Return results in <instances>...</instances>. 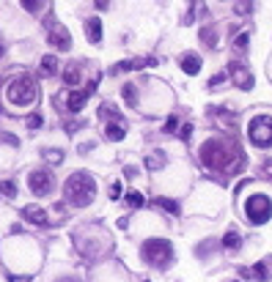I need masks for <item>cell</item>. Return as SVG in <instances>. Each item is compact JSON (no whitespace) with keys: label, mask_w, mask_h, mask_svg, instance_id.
Returning a JSON list of instances; mask_svg holds the SVG:
<instances>
[{"label":"cell","mask_w":272,"mask_h":282,"mask_svg":"<svg viewBox=\"0 0 272 282\" xmlns=\"http://www.w3.org/2000/svg\"><path fill=\"white\" fill-rule=\"evenodd\" d=\"M228 74H231V80L237 83V88H242V90H250L253 88V77H250V71L245 69L242 63H231Z\"/></svg>","instance_id":"10"},{"label":"cell","mask_w":272,"mask_h":282,"mask_svg":"<svg viewBox=\"0 0 272 282\" xmlns=\"http://www.w3.org/2000/svg\"><path fill=\"white\" fill-rule=\"evenodd\" d=\"M247 140L256 148H272V118L270 115H256L247 124Z\"/></svg>","instance_id":"5"},{"label":"cell","mask_w":272,"mask_h":282,"mask_svg":"<svg viewBox=\"0 0 272 282\" xmlns=\"http://www.w3.org/2000/svg\"><path fill=\"white\" fill-rule=\"evenodd\" d=\"M146 167H148V170H157V167H162V153H157V156H148V159H146Z\"/></svg>","instance_id":"28"},{"label":"cell","mask_w":272,"mask_h":282,"mask_svg":"<svg viewBox=\"0 0 272 282\" xmlns=\"http://www.w3.org/2000/svg\"><path fill=\"white\" fill-rule=\"evenodd\" d=\"M225 80H228V74H217V77H212V88H215V85H220V83H225Z\"/></svg>","instance_id":"32"},{"label":"cell","mask_w":272,"mask_h":282,"mask_svg":"<svg viewBox=\"0 0 272 282\" xmlns=\"http://www.w3.org/2000/svg\"><path fill=\"white\" fill-rule=\"evenodd\" d=\"M190 134H193V126H190V124H184V126H181V137L187 140Z\"/></svg>","instance_id":"33"},{"label":"cell","mask_w":272,"mask_h":282,"mask_svg":"<svg viewBox=\"0 0 272 282\" xmlns=\"http://www.w3.org/2000/svg\"><path fill=\"white\" fill-rule=\"evenodd\" d=\"M143 282H148V280H143Z\"/></svg>","instance_id":"41"},{"label":"cell","mask_w":272,"mask_h":282,"mask_svg":"<svg viewBox=\"0 0 272 282\" xmlns=\"http://www.w3.org/2000/svg\"><path fill=\"white\" fill-rule=\"evenodd\" d=\"M154 206H162L168 214H179V203L171 200V197H157V200H154Z\"/></svg>","instance_id":"20"},{"label":"cell","mask_w":272,"mask_h":282,"mask_svg":"<svg viewBox=\"0 0 272 282\" xmlns=\"http://www.w3.org/2000/svg\"><path fill=\"white\" fill-rule=\"evenodd\" d=\"M253 277L256 280H272V255H267V258H261V260L256 263V266L250 268Z\"/></svg>","instance_id":"12"},{"label":"cell","mask_w":272,"mask_h":282,"mask_svg":"<svg viewBox=\"0 0 272 282\" xmlns=\"http://www.w3.org/2000/svg\"><path fill=\"white\" fill-rule=\"evenodd\" d=\"M85 36H88L91 44L102 42V20H99V17H91V20L85 22Z\"/></svg>","instance_id":"13"},{"label":"cell","mask_w":272,"mask_h":282,"mask_svg":"<svg viewBox=\"0 0 272 282\" xmlns=\"http://www.w3.org/2000/svg\"><path fill=\"white\" fill-rule=\"evenodd\" d=\"M63 197H66V203H72L77 208L91 206L94 197H97V181H94V175L85 170L72 173L69 178H66V184H63Z\"/></svg>","instance_id":"2"},{"label":"cell","mask_w":272,"mask_h":282,"mask_svg":"<svg viewBox=\"0 0 272 282\" xmlns=\"http://www.w3.org/2000/svg\"><path fill=\"white\" fill-rule=\"evenodd\" d=\"M3 140H6L8 145H17V137H14V134H6V137H3Z\"/></svg>","instance_id":"36"},{"label":"cell","mask_w":272,"mask_h":282,"mask_svg":"<svg viewBox=\"0 0 272 282\" xmlns=\"http://www.w3.org/2000/svg\"><path fill=\"white\" fill-rule=\"evenodd\" d=\"M245 214L253 225H264L272 219V200L267 195H250L245 200Z\"/></svg>","instance_id":"6"},{"label":"cell","mask_w":272,"mask_h":282,"mask_svg":"<svg viewBox=\"0 0 272 282\" xmlns=\"http://www.w3.org/2000/svg\"><path fill=\"white\" fill-rule=\"evenodd\" d=\"M39 69H42V77H52L58 71V58L55 55H44L42 63H39Z\"/></svg>","instance_id":"17"},{"label":"cell","mask_w":272,"mask_h":282,"mask_svg":"<svg viewBox=\"0 0 272 282\" xmlns=\"http://www.w3.org/2000/svg\"><path fill=\"white\" fill-rule=\"evenodd\" d=\"M44 30H47V44L49 47H55V49H66L72 47V36H69V30L63 28L61 22L55 20V17H49L47 22H44Z\"/></svg>","instance_id":"7"},{"label":"cell","mask_w":272,"mask_h":282,"mask_svg":"<svg viewBox=\"0 0 272 282\" xmlns=\"http://www.w3.org/2000/svg\"><path fill=\"white\" fill-rule=\"evenodd\" d=\"M105 134H107V140H124V134H126V126L121 124V121H107V126H105Z\"/></svg>","instance_id":"16"},{"label":"cell","mask_w":272,"mask_h":282,"mask_svg":"<svg viewBox=\"0 0 272 282\" xmlns=\"http://www.w3.org/2000/svg\"><path fill=\"white\" fill-rule=\"evenodd\" d=\"M181 71H184V74H198V71H201V58L193 55V52L184 55L181 58Z\"/></svg>","instance_id":"15"},{"label":"cell","mask_w":272,"mask_h":282,"mask_svg":"<svg viewBox=\"0 0 272 282\" xmlns=\"http://www.w3.org/2000/svg\"><path fill=\"white\" fill-rule=\"evenodd\" d=\"M36 96H39V88H36V80L30 74H20L6 85V99L14 107H28L36 102Z\"/></svg>","instance_id":"3"},{"label":"cell","mask_w":272,"mask_h":282,"mask_svg":"<svg viewBox=\"0 0 272 282\" xmlns=\"http://www.w3.org/2000/svg\"><path fill=\"white\" fill-rule=\"evenodd\" d=\"M201 162L209 170H220V173H237L242 167V153L231 151L223 140H206L201 145Z\"/></svg>","instance_id":"1"},{"label":"cell","mask_w":272,"mask_h":282,"mask_svg":"<svg viewBox=\"0 0 272 282\" xmlns=\"http://www.w3.org/2000/svg\"><path fill=\"white\" fill-rule=\"evenodd\" d=\"M80 126H83V124H80V121H74V124H69V121H66V131H77V129H80Z\"/></svg>","instance_id":"34"},{"label":"cell","mask_w":272,"mask_h":282,"mask_svg":"<svg viewBox=\"0 0 272 282\" xmlns=\"http://www.w3.org/2000/svg\"><path fill=\"white\" fill-rule=\"evenodd\" d=\"M176 129H179V118L171 115V118L165 121V126H162V131H168V134H171V131H176Z\"/></svg>","instance_id":"27"},{"label":"cell","mask_w":272,"mask_h":282,"mask_svg":"<svg viewBox=\"0 0 272 282\" xmlns=\"http://www.w3.org/2000/svg\"><path fill=\"white\" fill-rule=\"evenodd\" d=\"M264 173H270V175H272V165H264Z\"/></svg>","instance_id":"38"},{"label":"cell","mask_w":272,"mask_h":282,"mask_svg":"<svg viewBox=\"0 0 272 282\" xmlns=\"http://www.w3.org/2000/svg\"><path fill=\"white\" fill-rule=\"evenodd\" d=\"M0 195H6L8 200L17 197V186H14V181H3V184H0Z\"/></svg>","instance_id":"25"},{"label":"cell","mask_w":272,"mask_h":282,"mask_svg":"<svg viewBox=\"0 0 272 282\" xmlns=\"http://www.w3.org/2000/svg\"><path fill=\"white\" fill-rule=\"evenodd\" d=\"M63 83H66V85H77V83H80V71H77V66H66V69H63Z\"/></svg>","instance_id":"21"},{"label":"cell","mask_w":272,"mask_h":282,"mask_svg":"<svg viewBox=\"0 0 272 282\" xmlns=\"http://www.w3.org/2000/svg\"><path fill=\"white\" fill-rule=\"evenodd\" d=\"M126 206H129V208H140V206H143V195H140V192H135V189H132V192H126Z\"/></svg>","instance_id":"22"},{"label":"cell","mask_w":272,"mask_h":282,"mask_svg":"<svg viewBox=\"0 0 272 282\" xmlns=\"http://www.w3.org/2000/svg\"><path fill=\"white\" fill-rule=\"evenodd\" d=\"M107 195H110V200H119L121 197V184H119V181H113V184H110Z\"/></svg>","instance_id":"30"},{"label":"cell","mask_w":272,"mask_h":282,"mask_svg":"<svg viewBox=\"0 0 272 282\" xmlns=\"http://www.w3.org/2000/svg\"><path fill=\"white\" fill-rule=\"evenodd\" d=\"M143 260L148 263V266H157V268H165L168 263H171V258H173V247H171V241L165 239H148L143 241Z\"/></svg>","instance_id":"4"},{"label":"cell","mask_w":272,"mask_h":282,"mask_svg":"<svg viewBox=\"0 0 272 282\" xmlns=\"http://www.w3.org/2000/svg\"><path fill=\"white\" fill-rule=\"evenodd\" d=\"M52 175H49L47 170H33L28 175V186H30V192L36 195V197H44V195H49L52 192Z\"/></svg>","instance_id":"8"},{"label":"cell","mask_w":272,"mask_h":282,"mask_svg":"<svg viewBox=\"0 0 272 282\" xmlns=\"http://www.w3.org/2000/svg\"><path fill=\"white\" fill-rule=\"evenodd\" d=\"M247 42H250V36H247V33H239L237 39H234V47H237V49H245V47H247Z\"/></svg>","instance_id":"29"},{"label":"cell","mask_w":272,"mask_h":282,"mask_svg":"<svg viewBox=\"0 0 272 282\" xmlns=\"http://www.w3.org/2000/svg\"><path fill=\"white\" fill-rule=\"evenodd\" d=\"M85 102H88V93H83V90H69V96H66L69 112H80L85 107Z\"/></svg>","instance_id":"14"},{"label":"cell","mask_w":272,"mask_h":282,"mask_svg":"<svg viewBox=\"0 0 272 282\" xmlns=\"http://www.w3.org/2000/svg\"><path fill=\"white\" fill-rule=\"evenodd\" d=\"M22 217H25V222H30V225H47V211H44L42 206H25L22 208Z\"/></svg>","instance_id":"11"},{"label":"cell","mask_w":272,"mask_h":282,"mask_svg":"<svg viewBox=\"0 0 272 282\" xmlns=\"http://www.w3.org/2000/svg\"><path fill=\"white\" fill-rule=\"evenodd\" d=\"M121 93H124V102L129 104V107H135V104H138V88H135L132 83H126L124 88H121Z\"/></svg>","instance_id":"19"},{"label":"cell","mask_w":272,"mask_h":282,"mask_svg":"<svg viewBox=\"0 0 272 282\" xmlns=\"http://www.w3.org/2000/svg\"><path fill=\"white\" fill-rule=\"evenodd\" d=\"M231 282H237V280H231Z\"/></svg>","instance_id":"40"},{"label":"cell","mask_w":272,"mask_h":282,"mask_svg":"<svg viewBox=\"0 0 272 282\" xmlns=\"http://www.w3.org/2000/svg\"><path fill=\"white\" fill-rule=\"evenodd\" d=\"M107 3H110V0H97V8H107Z\"/></svg>","instance_id":"37"},{"label":"cell","mask_w":272,"mask_h":282,"mask_svg":"<svg viewBox=\"0 0 272 282\" xmlns=\"http://www.w3.org/2000/svg\"><path fill=\"white\" fill-rule=\"evenodd\" d=\"M42 6H44V0H22V8H25V11H30V14H36Z\"/></svg>","instance_id":"26"},{"label":"cell","mask_w":272,"mask_h":282,"mask_svg":"<svg viewBox=\"0 0 272 282\" xmlns=\"http://www.w3.org/2000/svg\"><path fill=\"white\" fill-rule=\"evenodd\" d=\"M143 66H157V58H126V61H119L110 69V74H121V71H138Z\"/></svg>","instance_id":"9"},{"label":"cell","mask_w":272,"mask_h":282,"mask_svg":"<svg viewBox=\"0 0 272 282\" xmlns=\"http://www.w3.org/2000/svg\"><path fill=\"white\" fill-rule=\"evenodd\" d=\"M223 247H225V249H231V252H237V249L242 247V239H239L237 230H228V233L223 236Z\"/></svg>","instance_id":"18"},{"label":"cell","mask_w":272,"mask_h":282,"mask_svg":"<svg viewBox=\"0 0 272 282\" xmlns=\"http://www.w3.org/2000/svg\"><path fill=\"white\" fill-rule=\"evenodd\" d=\"M99 115L107 118V121H119V110H116L113 104H102V107H99Z\"/></svg>","instance_id":"23"},{"label":"cell","mask_w":272,"mask_h":282,"mask_svg":"<svg viewBox=\"0 0 272 282\" xmlns=\"http://www.w3.org/2000/svg\"><path fill=\"white\" fill-rule=\"evenodd\" d=\"M28 126H30V129H39V126H42V115H30L28 118Z\"/></svg>","instance_id":"31"},{"label":"cell","mask_w":272,"mask_h":282,"mask_svg":"<svg viewBox=\"0 0 272 282\" xmlns=\"http://www.w3.org/2000/svg\"><path fill=\"white\" fill-rule=\"evenodd\" d=\"M44 159H49L52 165H61V159H63V151H55V148H44Z\"/></svg>","instance_id":"24"},{"label":"cell","mask_w":272,"mask_h":282,"mask_svg":"<svg viewBox=\"0 0 272 282\" xmlns=\"http://www.w3.org/2000/svg\"><path fill=\"white\" fill-rule=\"evenodd\" d=\"M8 282H30V277H17V274H11V277H8Z\"/></svg>","instance_id":"35"},{"label":"cell","mask_w":272,"mask_h":282,"mask_svg":"<svg viewBox=\"0 0 272 282\" xmlns=\"http://www.w3.org/2000/svg\"><path fill=\"white\" fill-rule=\"evenodd\" d=\"M0 58H3V47H0Z\"/></svg>","instance_id":"39"}]
</instances>
